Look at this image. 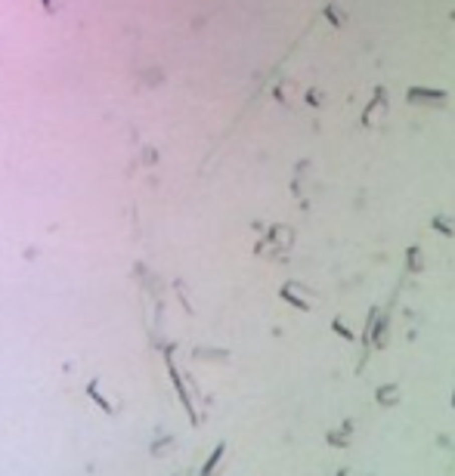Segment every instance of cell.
<instances>
[{"mask_svg":"<svg viewBox=\"0 0 455 476\" xmlns=\"http://www.w3.org/2000/svg\"><path fill=\"white\" fill-rule=\"evenodd\" d=\"M375 399L381 402V405H393V402H396V383H387V387H381V390L375 393Z\"/></svg>","mask_w":455,"mask_h":476,"instance_id":"cell-1","label":"cell"},{"mask_svg":"<svg viewBox=\"0 0 455 476\" xmlns=\"http://www.w3.org/2000/svg\"><path fill=\"white\" fill-rule=\"evenodd\" d=\"M329 442L332 445H347L350 439H344V433H329Z\"/></svg>","mask_w":455,"mask_h":476,"instance_id":"cell-2","label":"cell"},{"mask_svg":"<svg viewBox=\"0 0 455 476\" xmlns=\"http://www.w3.org/2000/svg\"><path fill=\"white\" fill-rule=\"evenodd\" d=\"M338 476H347V473H344V470H341V473H338Z\"/></svg>","mask_w":455,"mask_h":476,"instance_id":"cell-3","label":"cell"},{"mask_svg":"<svg viewBox=\"0 0 455 476\" xmlns=\"http://www.w3.org/2000/svg\"><path fill=\"white\" fill-rule=\"evenodd\" d=\"M452 405H455V396H452Z\"/></svg>","mask_w":455,"mask_h":476,"instance_id":"cell-4","label":"cell"}]
</instances>
